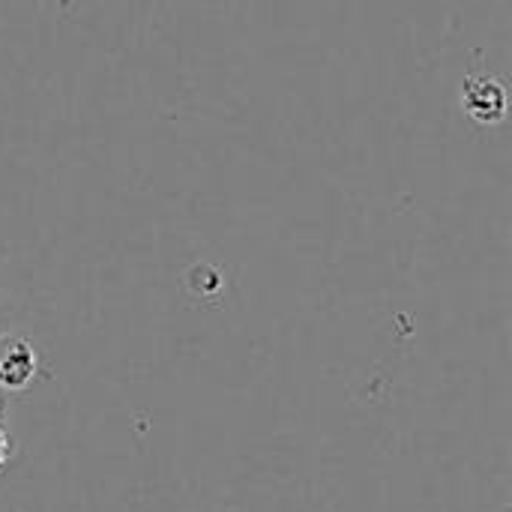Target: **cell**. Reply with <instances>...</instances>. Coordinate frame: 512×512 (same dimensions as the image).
<instances>
[{"mask_svg":"<svg viewBox=\"0 0 512 512\" xmlns=\"http://www.w3.org/2000/svg\"><path fill=\"white\" fill-rule=\"evenodd\" d=\"M492 102L504 105V90H501L492 78H477V81H471V84L465 87V105H468V111H471L477 120L489 123V120L498 117V114L492 111Z\"/></svg>","mask_w":512,"mask_h":512,"instance_id":"obj_2","label":"cell"},{"mask_svg":"<svg viewBox=\"0 0 512 512\" xmlns=\"http://www.w3.org/2000/svg\"><path fill=\"white\" fill-rule=\"evenodd\" d=\"M39 360L33 345L12 330L0 336V393H24L36 378Z\"/></svg>","mask_w":512,"mask_h":512,"instance_id":"obj_1","label":"cell"},{"mask_svg":"<svg viewBox=\"0 0 512 512\" xmlns=\"http://www.w3.org/2000/svg\"><path fill=\"white\" fill-rule=\"evenodd\" d=\"M6 399L9 396L0 393V471L15 456V438H12V429H9V405H6Z\"/></svg>","mask_w":512,"mask_h":512,"instance_id":"obj_3","label":"cell"},{"mask_svg":"<svg viewBox=\"0 0 512 512\" xmlns=\"http://www.w3.org/2000/svg\"><path fill=\"white\" fill-rule=\"evenodd\" d=\"M3 333H9V309H6V303L0 300V336Z\"/></svg>","mask_w":512,"mask_h":512,"instance_id":"obj_4","label":"cell"}]
</instances>
